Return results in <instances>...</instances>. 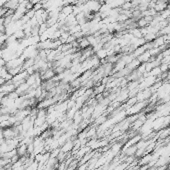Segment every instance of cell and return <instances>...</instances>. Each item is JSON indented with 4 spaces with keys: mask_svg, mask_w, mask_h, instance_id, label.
<instances>
[{
    "mask_svg": "<svg viewBox=\"0 0 170 170\" xmlns=\"http://www.w3.org/2000/svg\"><path fill=\"white\" fill-rule=\"evenodd\" d=\"M74 146V143L72 142L71 140H67L66 142L64 143V145L62 146L61 148V152H63V153H65V152H67L69 150H71L72 148H73Z\"/></svg>",
    "mask_w": 170,
    "mask_h": 170,
    "instance_id": "cell-1",
    "label": "cell"
}]
</instances>
